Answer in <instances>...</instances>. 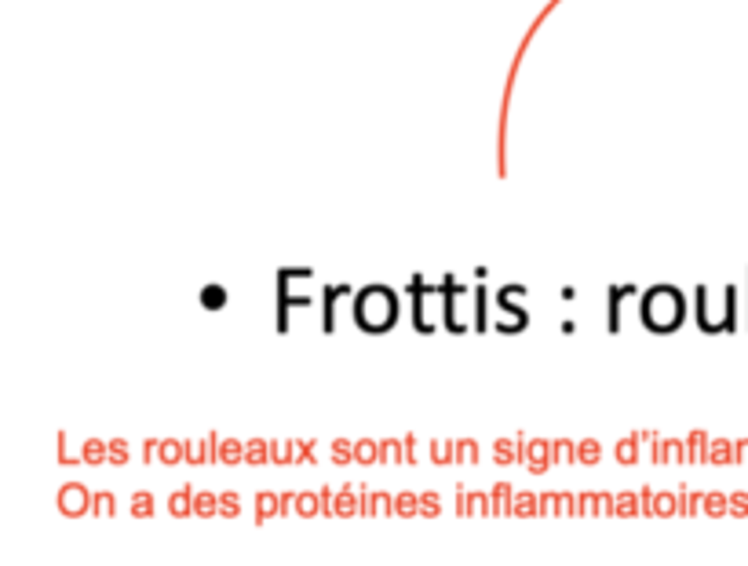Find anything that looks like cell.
Returning <instances> with one entry per match:
<instances>
[{"instance_id": "cell-1", "label": "cell", "mask_w": 748, "mask_h": 566, "mask_svg": "<svg viewBox=\"0 0 748 566\" xmlns=\"http://www.w3.org/2000/svg\"><path fill=\"white\" fill-rule=\"evenodd\" d=\"M395 318H398V303H395V293H391V289L369 285V289H362V293H358V300H354V321H358L362 329L383 333V329L395 326Z\"/></svg>"}, {"instance_id": "cell-2", "label": "cell", "mask_w": 748, "mask_h": 566, "mask_svg": "<svg viewBox=\"0 0 748 566\" xmlns=\"http://www.w3.org/2000/svg\"><path fill=\"white\" fill-rule=\"evenodd\" d=\"M682 314H687V307H682V296L675 293L672 285H654L639 300V318L646 321L650 329H657V333L675 329L679 321H682Z\"/></svg>"}, {"instance_id": "cell-3", "label": "cell", "mask_w": 748, "mask_h": 566, "mask_svg": "<svg viewBox=\"0 0 748 566\" xmlns=\"http://www.w3.org/2000/svg\"><path fill=\"white\" fill-rule=\"evenodd\" d=\"M697 321H701V329H708V333L734 326V285L723 289L719 303H712L708 289H697Z\"/></svg>"}, {"instance_id": "cell-4", "label": "cell", "mask_w": 748, "mask_h": 566, "mask_svg": "<svg viewBox=\"0 0 748 566\" xmlns=\"http://www.w3.org/2000/svg\"><path fill=\"white\" fill-rule=\"evenodd\" d=\"M442 314H446V326H449L453 333H464V329H467V293H464V289H460L457 282H449V285H446Z\"/></svg>"}, {"instance_id": "cell-5", "label": "cell", "mask_w": 748, "mask_h": 566, "mask_svg": "<svg viewBox=\"0 0 748 566\" xmlns=\"http://www.w3.org/2000/svg\"><path fill=\"white\" fill-rule=\"evenodd\" d=\"M88 505H91V497H88V490H85V486H77V482L62 486V493H59V508L66 511V515H80V511H88Z\"/></svg>"}, {"instance_id": "cell-6", "label": "cell", "mask_w": 748, "mask_h": 566, "mask_svg": "<svg viewBox=\"0 0 748 566\" xmlns=\"http://www.w3.org/2000/svg\"><path fill=\"white\" fill-rule=\"evenodd\" d=\"M212 457H219V439H216V435H205V439L186 442V460L190 464H205V460H212Z\"/></svg>"}, {"instance_id": "cell-7", "label": "cell", "mask_w": 748, "mask_h": 566, "mask_svg": "<svg viewBox=\"0 0 748 566\" xmlns=\"http://www.w3.org/2000/svg\"><path fill=\"white\" fill-rule=\"evenodd\" d=\"M522 457H526V464H529V472H548V460H551V446L548 442H529L526 449H522Z\"/></svg>"}, {"instance_id": "cell-8", "label": "cell", "mask_w": 748, "mask_h": 566, "mask_svg": "<svg viewBox=\"0 0 748 566\" xmlns=\"http://www.w3.org/2000/svg\"><path fill=\"white\" fill-rule=\"evenodd\" d=\"M274 515H281V500L274 497L270 490L256 493V519H274Z\"/></svg>"}, {"instance_id": "cell-9", "label": "cell", "mask_w": 748, "mask_h": 566, "mask_svg": "<svg viewBox=\"0 0 748 566\" xmlns=\"http://www.w3.org/2000/svg\"><path fill=\"white\" fill-rule=\"evenodd\" d=\"M380 457H383V442H372V439L354 442V460L358 464H372V460H380Z\"/></svg>"}, {"instance_id": "cell-10", "label": "cell", "mask_w": 748, "mask_h": 566, "mask_svg": "<svg viewBox=\"0 0 748 566\" xmlns=\"http://www.w3.org/2000/svg\"><path fill=\"white\" fill-rule=\"evenodd\" d=\"M705 460H712V464H730V460H738V449L730 446L726 439H715V442H708V457Z\"/></svg>"}, {"instance_id": "cell-11", "label": "cell", "mask_w": 748, "mask_h": 566, "mask_svg": "<svg viewBox=\"0 0 748 566\" xmlns=\"http://www.w3.org/2000/svg\"><path fill=\"white\" fill-rule=\"evenodd\" d=\"M270 457H274V446L263 442V439H252V442L245 446V464H263V460H270Z\"/></svg>"}, {"instance_id": "cell-12", "label": "cell", "mask_w": 748, "mask_h": 566, "mask_svg": "<svg viewBox=\"0 0 748 566\" xmlns=\"http://www.w3.org/2000/svg\"><path fill=\"white\" fill-rule=\"evenodd\" d=\"M708 457V435L705 431H690L687 439V460H705Z\"/></svg>"}, {"instance_id": "cell-13", "label": "cell", "mask_w": 748, "mask_h": 566, "mask_svg": "<svg viewBox=\"0 0 748 566\" xmlns=\"http://www.w3.org/2000/svg\"><path fill=\"white\" fill-rule=\"evenodd\" d=\"M303 453V442H274V464H292Z\"/></svg>"}, {"instance_id": "cell-14", "label": "cell", "mask_w": 748, "mask_h": 566, "mask_svg": "<svg viewBox=\"0 0 748 566\" xmlns=\"http://www.w3.org/2000/svg\"><path fill=\"white\" fill-rule=\"evenodd\" d=\"M453 457H457V464H475L478 460V442L457 439V442H453Z\"/></svg>"}, {"instance_id": "cell-15", "label": "cell", "mask_w": 748, "mask_h": 566, "mask_svg": "<svg viewBox=\"0 0 748 566\" xmlns=\"http://www.w3.org/2000/svg\"><path fill=\"white\" fill-rule=\"evenodd\" d=\"M216 460H223V464H241L245 460V446L241 442H230V439H223L219 442V457Z\"/></svg>"}, {"instance_id": "cell-16", "label": "cell", "mask_w": 748, "mask_h": 566, "mask_svg": "<svg viewBox=\"0 0 748 566\" xmlns=\"http://www.w3.org/2000/svg\"><path fill=\"white\" fill-rule=\"evenodd\" d=\"M168 508H172V515H186V511H193V497H190V490H175V493L168 497Z\"/></svg>"}, {"instance_id": "cell-17", "label": "cell", "mask_w": 748, "mask_h": 566, "mask_svg": "<svg viewBox=\"0 0 748 566\" xmlns=\"http://www.w3.org/2000/svg\"><path fill=\"white\" fill-rule=\"evenodd\" d=\"M161 460H165V464L186 460V442H161Z\"/></svg>"}, {"instance_id": "cell-18", "label": "cell", "mask_w": 748, "mask_h": 566, "mask_svg": "<svg viewBox=\"0 0 748 566\" xmlns=\"http://www.w3.org/2000/svg\"><path fill=\"white\" fill-rule=\"evenodd\" d=\"M639 446H643V442L636 439V435L617 446V457H621V464H636V460H639Z\"/></svg>"}, {"instance_id": "cell-19", "label": "cell", "mask_w": 748, "mask_h": 566, "mask_svg": "<svg viewBox=\"0 0 748 566\" xmlns=\"http://www.w3.org/2000/svg\"><path fill=\"white\" fill-rule=\"evenodd\" d=\"M88 464H103V457H110V446H103L99 439H91V442H85V453H80Z\"/></svg>"}, {"instance_id": "cell-20", "label": "cell", "mask_w": 748, "mask_h": 566, "mask_svg": "<svg viewBox=\"0 0 748 566\" xmlns=\"http://www.w3.org/2000/svg\"><path fill=\"white\" fill-rule=\"evenodd\" d=\"M193 511H198V515H212V511H219V497H212L208 490H205V493H198V497H193Z\"/></svg>"}, {"instance_id": "cell-21", "label": "cell", "mask_w": 748, "mask_h": 566, "mask_svg": "<svg viewBox=\"0 0 748 566\" xmlns=\"http://www.w3.org/2000/svg\"><path fill=\"white\" fill-rule=\"evenodd\" d=\"M511 493H515V490L508 486V482H500V486H493V508H497V511H508V508H511V500H515Z\"/></svg>"}, {"instance_id": "cell-22", "label": "cell", "mask_w": 748, "mask_h": 566, "mask_svg": "<svg viewBox=\"0 0 748 566\" xmlns=\"http://www.w3.org/2000/svg\"><path fill=\"white\" fill-rule=\"evenodd\" d=\"M536 508H541V505H536L533 493H515V500H511V511H518V515H529Z\"/></svg>"}, {"instance_id": "cell-23", "label": "cell", "mask_w": 748, "mask_h": 566, "mask_svg": "<svg viewBox=\"0 0 748 566\" xmlns=\"http://www.w3.org/2000/svg\"><path fill=\"white\" fill-rule=\"evenodd\" d=\"M358 508H362V505H358L354 490L344 486V493H339V500H336V511H339V515H351V511H358Z\"/></svg>"}, {"instance_id": "cell-24", "label": "cell", "mask_w": 748, "mask_h": 566, "mask_svg": "<svg viewBox=\"0 0 748 566\" xmlns=\"http://www.w3.org/2000/svg\"><path fill=\"white\" fill-rule=\"evenodd\" d=\"M573 460H580V464H599V442H592V439H588V442H580Z\"/></svg>"}, {"instance_id": "cell-25", "label": "cell", "mask_w": 748, "mask_h": 566, "mask_svg": "<svg viewBox=\"0 0 748 566\" xmlns=\"http://www.w3.org/2000/svg\"><path fill=\"white\" fill-rule=\"evenodd\" d=\"M431 457L434 464H453L457 457H453V442H431Z\"/></svg>"}, {"instance_id": "cell-26", "label": "cell", "mask_w": 748, "mask_h": 566, "mask_svg": "<svg viewBox=\"0 0 748 566\" xmlns=\"http://www.w3.org/2000/svg\"><path fill=\"white\" fill-rule=\"evenodd\" d=\"M493 453H497V464H515L518 446H515V442H497V446H493Z\"/></svg>"}, {"instance_id": "cell-27", "label": "cell", "mask_w": 748, "mask_h": 566, "mask_svg": "<svg viewBox=\"0 0 748 566\" xmlns=\"http://www.w3.org/2000/svg\"><path fill=\"white\" fill-rule=\"evenodd\" d=\"M132 511L139 515V519H142V515H150V511H154V497H150V493H142V490H139V493L132 497Z\"/></svg>"}, {"instance_id": "cell-28", "label": "cell", "mask_w": 748, "mask_h": 566, "mask_svg": "<svg viewBox=\"0 0 748 566\" xmlns=\"http://www.w3.org/2000/svg\"><path fill=\"white\" fill-rule=\"evenodd\" d=\"M296 508H300L303 515H311V511L325 508V505H321V493H303V497H296Z\"/></svg>"}, {"instance_id": "cell-29", "label": "cell", "mask_w": 748, "mask_h": 566, "mask_svg": "<svg viewBox=\"0 0 748 566\" xmlns=\"http://www.w3.org/2000/svg\"><path fill=\"white\" fill-rule=\"evenodd\" d=\"M416 508H420V500H416L413 493H398V497H395V511H398V515H413Z\"/></svg>"}, {"instance_id": "cell-30", "label": "cell", "mask_w": 748, "mask_h": 566, "mask_svg": "<svg viewBox=\"0 0 748 566\" xmlns=\"http://www.w3.org/2000/svg\"><path fill=\"white\" fill-rule=\"evenodd\" d=\"M551 457L570 460V457H577V446H573V442H566V439H559V442H551Z\"/></svg>"}, {"instance_id": "cell-31", "label": "cell", "mask_w": 748, "mask_h": 566, "mask_svg": "<svg viewBox=\"0 0 748 566\" xmlns=\"http://www.w3.org/2000/svg\"><path fill=\"white\" fill-rule=\"evenodd\" d=\"M705 508H708V511H715V515H719V511H730V497H723V493H708V497H705Z\"/></svg>"}, {"instance_id": "cell-32", "label": "cell", "mask_w": 748, "mask_h": 566, "mask_svg": "<svg viewBox=\"0 0 748 566\" xmlns=\"http://www.w3.org/2000/svg\"><path fill=\"white\" fill-rule=\"evenodd\" d=\"M730 511H734V515H748V493L745 490L730 493Z\"/></svg>"}, {"instance_id": "cell-33", "label": "cell", "mask_w": 748, "mask_h": 566, "mask_svg": "<svg viewBox=\"0 0 748 566\" xmlns=\"http://www.w3.org/2000/svg\"><path fill=\"white\" fill-rule=\"evenodd\" d=\"M675 508H679V500H675L672 493H661V497L654 500V508H650V511H661V515H668V511H675Z\"/></svg>"}, {"instance_id": "cell-34", "label": "cell", "mask_w": 748, "mask_h": 566, "mask_svg": "<svg viewBox=\"0 0 748 566\" xmlns=\"http://www.w3.org/2000/svg\"><path fill=\"white\" fill-rule=\"evenodd\" d=\"M219 511H223V515H237V511H241L237 493H223V497H219Z\"/></svg>"}, {"instance_id": "cell-35", "label": "cell", "mask_w": 748, "mask_h": 566, "mask_svg": "<svg viewBox=\"0 0 748 566\" xmlns=\"http://www.w3.org/2000/svg\"><path fill=\"white\" fill-rule=\"evenodd\" d=\"M438 508H442V500H438V493H424V497H420V511L438 515Z\"/></svg>"}, {"instance_id": "cell-36", "label": "cell", "mask_w": 748, "mask_h": 566, "mask_svg": "<svg viewBox=\"0 0 748 566\" xmlns=\"http://www.w3.org/2000/svg\"><path fill=\"white\" fill-rule=\"evenodd\" d=\"M128 460V446L124 442H110V464H124Z\"/></svg>"}, {"instance_id": "cell-37", "label": "cell", "mask_w": 748, "mask_h": 566, "mask_svg": "<svg viewBox=\"0 0 748 566\" xmlns=\"http://www.w3.org/2000/svg\"><path fill=\"white\" fill-rule=\"evenodd\" d=\"M636 508H643V500H636L631 493H624V497H617V511H636Z\"/></svg>"}, {"instance_id": "cell-38", "label": "cell", "mask_w": 748, "mask_h": 566, "mask_svg": "<svg viewBox=\"0 0 748 566\" xmlns=\"http://www.w3.org/2000/svg\"><path fill=\"white\" fill-rule=\"evenodd\" d=\"M201 303L219 307V303H223V289H205V293H201Z\"/></svg>"}, {"instance_id": "cell-39", "label": "cell", "mask_w": 748, "mask_h": 566, "mask_svg": "<svg viewBox=\"0 0 748 566\" xmlns=\"http://www.w3.org/2000/svg\"><path fill=\"white\" fill-rule=\"evenodd\" d=\"M91 505H95V511H99V515H106V511H113V497H110V493H99V497L91 500Z\"/></svg>"}, {"instance_id": "cell-40", "label": "cell", "mask_w": 748, "mask_h": 566, "mask_svg": "<svg viewBox=\"0 0 748 566\" xmlns=\"http://www.w3.org/2000/svg\"><path fill=\"white\" fill-rule=\"evenodd\" d=\"M734 449H738V460H748V442H738Z\"/></svg>"}]
</instances>
